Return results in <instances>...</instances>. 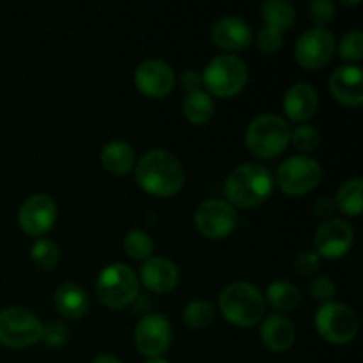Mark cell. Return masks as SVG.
I'll return each mask as SVG.
<instances>
[{"mask_svg": "<svg viewBox=\"0 0 363 363\" xmlns=\"http://www.w3.org/2000/svg\"><path fill=\"white\" fill-rule=\"evenodd\" d=\"M137 181L156 197H170L184 184V170L179 160L165 149L147 151L137 163Z\"/></svg>", "mask_w": 363, "mask_h": 363, "instance_id": "1", "label": "cell"}, {"mask_svg": "<svg viewBox=\"0 0 363 363\" xmlns=\"http://www.w3.org/2000/svg\"><path fill=\"white\" fill-rule=\"evenodd\" d=\"M273 191V176L264 165L243 163L229 174L225 195L238 208H255Z\"/></svg>", "mask_w": 363, "mask_h": 363, "instance_id": "2", "label": "cell"}, {"mask_svg": "<svg viewBox=\"0 0 363 363\" xmlns=\"http://www.w3.org/2000/svg\"><path fill=\"white\" fill-rule=\"evenodd\" d=\"M218 307L223 318L236 326L257 325L266 311V301L261 291L250 282H233L220 293Z\"/></svg>", "mask_w": 363, "mask_h": 363, "instance_id": "3", "label": "cell"}, {"mask_svg": "<svg viewBox=\"0 0 363 363\" xmlns=\"http://www.w3.org/2000/svg\"><path fill=\"white\" fill-rule=\"evenodd\" d=\"M247 147L257 158H273L291 142V126L277 113L257 116L247 128Z\"/></svg>", "mask_w": 363, "mask_h": 363, "instance_id": "4", "label": "cell"}, {"mask_svg": "<svg viewBox=\"0 0 363 363\" xmlns=\"http://www.w3.org/2000/svg\"><path fill=\"white\" fill-rule=\"evenodd\" d=\"M248 78L247 64L233 53H222L213 57L204 67L202 84L208 87L211 94L220 98L236 96L245 87Z\"/></svg>", "mask_w": 363, "mask_h": 363, "instance_id": "5", "label": "cell"}, {"mask_svg": "<svg viewBox=\"0 0 363 363\" xmlns=\"http://www.w3.org/2000/svg\"><path fill=\"white\" fill-rule=\"evenodd\" d=\"M98 296L106 307L121 308L137 298L138 279L133 269L123 262H113L103 268L96 282Z\"/></svg>", "mask_w": 363, "mask_h": 363, "instance_id": "6", "label": "cell"}, {"mask_svg": "<svg viewBox=\"0 0 363 363\" xmlns=\"http://www.w3.org/2000/svg\"><path fill=\"white\" fill-rule=\"evenodd\" d=\"M45 325L38 315L21 307L0 311V344L7 347H27L43 339Z\"/></svg>", "mask_w": 363, "mask_h": 363, "instance_id": "7", "label": "cell"}, {"mask_svg": "<svg viewBox=\"0 0 363 363\" xmlns=\"http://www.w3.org/2000/svg\"><path fill=\"white\" fill-rule=\"evenodd\" d=\"M315 328L319 335L332 344H346L358 332L357 312L346 303L326 301L315 312Z\"/></svg>", "mask_w": 363, "mask_h": 363, "instance_id": "8", "label": "cell"}, {"mask_svg": "<svg viewBox=\"0 0 363 363\" xmlns=\"http://www.w3.org/2000/svg\"><path fill=\"white\" fill-rule=\"evenodd\" d=\"M323 177V169L314 158L303 155L284 160L277 172L280 188L289 195H303L314 190Z\"/></svg>", "mask_w": 363, "mask_h": 363, "instance_id": "9", "label": "cell"}, {"mask_svg": "<svg viewBox=\"0 0 363 363\" xmlns=\"http://www.w3.org/2000/svg\"><path fill=\"white\" fill-rule=\"evenodd\" d=\"M335 52V38L328 28L315 27L303 32L294 46L296 60L307 69H318L328 64Z\"/></svg>", "mask_w": 363, "mask_h": 363, "instance_id": "10", "label": "cell"}, {"mask_svg": "<svg viewBox=\"0 0 363 363\" xmlns=\"http://www.w3.org/2000/svg\"><path fill=\"white\" fill-rule=\"evenodd\" d=\"M236 211L222 199H208L195 211V223L204 236L223 238L236 227Z\"/></svg>", "mask_w": 363, "mask_h": 363, "instance_id": "11", "label": "cell"}, {"mask_svg": "<svg viewBox=\"0 0 363 363\" xmlns=\"http://www.w3.org/2000/svg\"><path fill=\"white\" fill-rule=\"evenodd\" d=\"M172 340V328L165 315L147 314L138 321L135 328V344L138 351L147 358L165 353Z\"/></svg>", "mask_w": 363, "mask_h": 363, "instance_id": "12", "label": "cell"}, {"mask_svg": "<svg viewBox=\"0 0 363 363\" xmlns=\"http://www.w3.org/2000/svg\"><path fill=\"white\" fill-rule=\"evenodd\" d=\"M354 241V230L351 223L342 218H330L315 230V252L328 259L342 257L350 252Z\"/></svg>", "mask_w": 363, "mask_h": 363, "instance_id": "13", "label": "cell"}, {"mask_svg": "<svg viewBox=\"0 0 363 363\" xmlns=\"http://www.w3.org/2000/svg\"><path fill=\"white\" fill-rule=\"evenodd\" d=\"M57 218V204L50 195L34 194L20 206L18 222L27 234L39 236L50 230Z\"/></svg>", "mask_w": 363, "mask_h": 363, "instance_id": "14", "label": "cell"}, {"mask_svg": "<svg viewBox=\"0 0 363 363\" xmlns=\"http://www.w3.org/2000/svg\"><path fill=\"white\" fill-rule=\"evenodd\" d=\"M176 73L162 59H145L135 69V85L140 92L151 98H163L172 91Z\"/></svg>", "mask_w": 363, "mask_h": 363, "instance_id": "15", "label": "cell"}, {"mask_svg": "<svg viewBox=\"0 0 363 363\" xmlns=\"http://www.w3.org/2000/svg\"><path fill=\"white\" fill-rule=\"evenodd\" d=\"M330 91L340 103L358 106L363 103V74L362 69L353 64L335 67L330 74Z\"/></svg>", "mask_w": 363, "mask_h": 363, "instance_id": "16", "label": "cell"}, {"mask_svg": "<svg viewBox=\"0 0 363 363\" xmlns=\"http://www.w3.org/2000/svg\"><path fill=\"white\" fill-rule=\"evenodd\" d=\"M140 279L155 293H169L179 282V269L170 259L149 257L140 268Z\"/></svg>", "mask_w": 363, "mask_h": 363, "instance_id": "17", "label": "cell"}, {"mask_svg": "<svg viewBox=\"0 0 363 363\" xmlns=\"http://www.w3.org/2000/svg\"><path fill=\"white\" fill-rule=\"evenodd\" d=\"M318 92L307 82H298V84L291 85L284 98V110H286L287 117L296 123L311 119L318 110Z\"/></svg>", "mask_w": 363, "mask_h": 363, "instance_id": "18", "label": "cell"}, {"mask_svg": "<svg viewBox=\"0 0 363 363\" xmlns=\"http://www.w3.org/2000/svg\"><path fill=\"white\" fill-rule=\"evenodd\" d=\"M213 39L225 50H243L252 41V27L240 16L220 18L213 27Z\"/></svg>", "mask_w": 363, "mask_h": 363, "instance_id": "19", "label": "cell"}, {"mask_svg": "<svg viewBox=\"0 0 363 363\" xmlns=\"http://www.w3.org/2000/svg\"><path fill=\"white\" fill-rule=\"evenodd\" d=\"M296 330L293 321L280 314L268 315L261 326V340L268 350L286 351L294 344Z\"/></svg>", "mask_w": 363, "mask_h": 363, "instance_id": "20", "label": "cell"}, {"mask_svg": "<svg viewBox=\"0 0 363 363\" xmlns=\"http://www.w3.org/2000/svg\"><path fill=\"white\" fill-rule=\"evenodd\" d=\"M55 307L67 319H80L89 311V296L84 287L74 282H66L57 287Z\"/></svg>", "mask_w": 363, "mask_h": 363, "instance_id": "21", "label": "cell"}, {"mask_svg": "<svg viewBox=\"0 0 363 363\" xmlns=\"http://www.w3.org/2000/svg\"><path fill=\"white\" fill-rule=\"evenodd\" d=\"M101 162L106 170L123 176V174H128L130 170H133L137 156H135V149L128 142L112 140L103 147Z\"/></svg>", "mask_w": 363, "mask_h": 363, "instance_id": "22", "label": "cell"}, {"mask_svg": "<svg viewBox=\"0 0 363 363\" xmlns=\"http://www.w3.org/2000/svg\"><path fill=\"white\" fill-rule=\"evenodd\" d=\"M262 18L266 20V27L277 28L284 32L294 23L296 18V9L289 0H266L261 7Z\"/></svg>", "mask_w": 363, "mask_h": 363, "instance_id": "23", "label": "cell"}, {"mask_svg": "<svg viewBox=\"0 0 363 363\" xmlns=\"http://www.w3.org/2000/svg\"><path fill=\"white\" fill-rule=\"evenodd\" d=\"M268 296L269 303L277 308V311L289 312L293 308H296L301 301V293L294 284H291L289 280H275V282L269 284L268 287Z\"/></svg>", "mask_w": 363, "mask_h": 363, "instance_id": "24", "label": "cell"}, {"mask_svg": "<svg viewBox=\"0 0 363 363\" xmlns=\"http://www.w3.org/2000/svg\"><path fill=\"white\" fill-rule=\"evenodd\" d=\"M184 116L191 121L194 124H204L215 113V103H213L211 96L206 91H194L188 92L183 103Z\"/></svg>", "mask_w": 363, "mask_h": 363, "instance_id": "25", "label": "cell"}, {"mask_svg": "<svg viewBox=\"0 0 363 363\" xmlns=\"http://www.w3.org/2000/svg\"><path fill=\"white\" fill-rule=\"evenodd\" d=\"M362 188L363 181L360 177H353L340 184L339 191H337V206L342 213L350 216H358L362 213Z\"/></svg>", "mask_w": 363, "mask_h": 363, "instance_id": "26", "label": "cell"}, {"mask_svg": "<svg viewBox=\"0 0 363 363\" xmlns=\"http://www.w3.org/2000/svg\"><path fill=\"white\" fill-rule=\"evenodd\" d=\"M124 250L130 255L131 259H137V261H145V259L151 257L152 250H155V243H152V238L149 236L144 230L133 229L126 234L124 238Z\"/></svg>", "mask_w": 363, "mask_h": 363, "instance_id": "27", "label": "cell"}, {"mask_svg": "<svg viewBox=\"0 0 363 363\" xmlns=\"http://www.w3.org/2000/svg\"><path fill=\"white\" fill-rule=\"evenodd\" d=\"M213 315H215V308L209 301L195 300L186 305L183 312V319L190 328H204L211 323Z\"/></svg>", "mask_w": 363, "mask_h": 363, "instance_id": "28", "label": "cell"}, {"mask_svg": "<svg viewBox=\"0 0 363 363\" xmlns=\"http://www.w3.org/2000/svg\"><path fill=\"white\" fill-rule=\"evenodd\" d=\"M30 255H32V261H34L39 268L50 269L59 262L60 252L55 241L43 238V240H38L34 245H32Z\"/></svg>", "mask_w": 363, "mask_h": 363, "instance_id": "29", "label": "cell"}, {"mask_svg": "<svg viewBox=\"0 0 363 363\" xmlns=\"http://www.w3.org/2000/svg\"><path fill=\"white\" fill-rule=\"evenodd\" d=\"M291 140L300 151H314L321 144V133L312 124H301L291 131Z\"/></svg>", "mask_w": 363, "mask_h": 363, "instance_id": "30", "label": "cell"}, {"mask_svg": "<svg viewBox=\"0 0 363 363\" xmlns=\"http://www.w3.org/2000/svg\"><path fill=\"white\" fill-rule=\"evenodd\" d=\"M339 53L344 60L358 62L363 57V34L360 30H350L339 43Z\"/></svg>", "mask_w": 363, "mask_h": 363, "instance_id": "31", "label": "cell"}, {"mask_svg": "<svg viewBox=\"0 0 363 363\" xmlns=\"http://www.w3.org/2000/svg\"><path fill=\"white\" fill-rule=\"evenodd\" d=\"M308 14L318 27L325 28V25L335 18V4L332 0H314L308 6Z\"/></svg>", "mask_w": 363, "mask_h": 363, "instance_id": "32", "label": "cell"}, {"mask_svg": "<svg viewBox=\"0 0 363 363\" xmlns=\"http://www.w3.org/2000/svg\"><path fill=\"white\" fill-rule=\"evenodd\" d=\"M284 34L277 28L262 27L257 34V46L264 53H275L282 46Z\"/></svg>", "mask_w": 363, "mask_h": 363, "instance_id": "33", "label": "cell"}, {"mask_svg": "<svg viewBox=\"0 0 363 363\" xmlns=\"http://www.w3.org/2000/svg\"><path fill=\"white\" fill-rule=\"evenodd\" d=\"M319 266H321V255L315 250H303L294 259V269L300 275H311L318 272Z\"/></svg>", "mask_w": 363, "mask_h": 363, "instance_id": "34", "label": "cell"}, {"mask_svg": "<svg viewBox=\"0 0 363 363\" xmlns=\"http://www.w3.org/2000/svg\"><path fill=\"white\" fill-rule=\"evenodd\" d=\"M43 339L50 347L64 346L67 340V328L60 321H50L48 325H45Z\"/></svg>", "mask_w": 363, "mask_h": 363, "instance_id": "35", "label": "cell"}, {"mask_svg": "<svg viewBox=\"0 0 363 363\" xmlns=\"http://www.w3.org/2000/svg\"><path fill=\"white\" fill-rule=\"evenodd\" d=\"M311 293L315 300L319 301H330L335 294V282H333L330 277H318V279L312 282Z\"/></svg>", "mask_w": 363, "mask_h": 363, "instance_id": "36", "label": "cell"}, {"mask_svg": "<svg viewBox=\"0 0 363 363\" xmlns=\"http://www.w3.org/2000/svg\"><path fill=\"white\" fill-rule=\"evenodd\" d=\"M181 84H183V87L186 89L188 92H194V91H201V87L204 84H202V74L199 73L197 69H186L183 73V77H181Z\"/></svg>", "mask_w": 363, "mask_h": 363, "instance_id": "37", "label": "cell"}, {"mask_svg": "<svg viewBox=\"0 0 363 363\" xmlns=\"http://www.w3.org/2000/svg\"><path fill=\"white\" fill-rule=\"evenodd\" d=\"M314 208L319 216H328L333 211V208H335V201L332 197H328V195H323V197H319L315 201Z\"/></svg>", "mask_w": 363, "mask_h": 363, "instance_id": "38", "label": "cell"}, {"mask_svg": "<svg viewBox=\"0 0 363 363\" xmlns=\"http://www.w3.org/2000/svg\"><path fill=\"white\" fill-rule=\"evenodd\" d=\"M91 363H123V362H121L119 358L112 357V354H99V357H96Z\"/></svg>", "mask_w": 363, "mask_h": 363, "instance_id": "39", "label": "cell"}, {"mask_svg": "<svg viewBox=\"0 0 363 363\" xmlns=\"http://www.w3.org/2000/svg\"><path fill=\"white\" fill-rule=\"evenodd\" d=\"M145 363H169V362H167L165 358H162V357H152V358H149V360Z\"/></svg>", "mask_w": 363, "mask_h": 363, "instance_id": "40", "label": "cell"}]
</instances>
